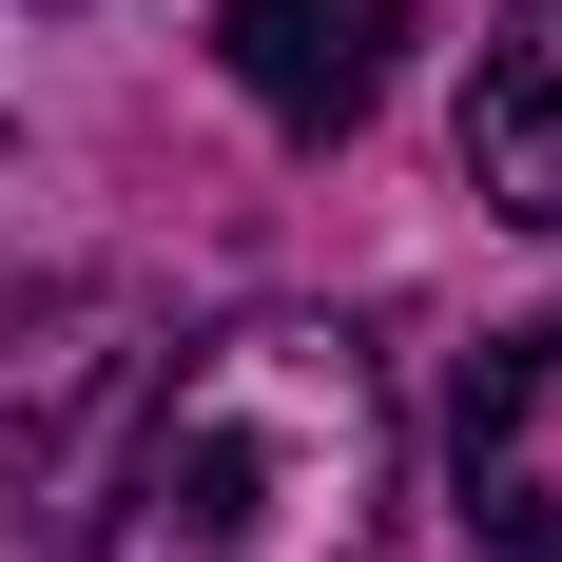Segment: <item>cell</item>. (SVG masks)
Instances as JSON below:
<instances>
[{"label":"cell","mask_w":562,"mask_h":562,"mask_svg":"<svg viewBox=\"0 0 562 562\" xmlns=\"http://www.w3.org/2000/svg\"><path fill=\"white\" fill-rule=\"evenodd\" d=\"M389 505H407L389 349L349 311H233L136 407L98 562H389Z\"/></svg>","instance_id":"obj_1"},{"label":"cell","mask_w":562,"mask_h":562,"mask_svg":"<svg viewBox=\"0 0 562 562\" xmlns=\"http://www.w3.org/2000/svg\"><path fill=\"white\" fill-rule=\"evenodd\" d=\"M389 40H407V0H214V58L272 136H349L389 98Z\"/></svg>","instance_id":"obj_4"},{"label":"cell","mask_w":562,"mask_h":562,"mask_svg":"<svg viewBox=\"0 0 562 562\" xmlns=\"http://www.w3.org/2000/svg\"><path fill=\"white\" fill-rule=\"evenodd\" d=\"M447 505L485 562H562V311L465 349V407H447Z\"/></svg>","instance_id":"obj_3"},{"label":"cell","mask_w":562,"mask_h":562,"mask_svg":"<svg viewBox=\"0 0 562 562\" xmlns=\"http://www.w3.org/2000/svg\"><path fill=\"white\" fill-rule=\"evenodd\" d=\"M465 194L562 233V0H505L485 58H465Z\"/></svg>","instance_id":"obj_5"},{"label":"cell","mask_w":562,"mask_h":562,"mask_svg":"<svg viewBox=\"0 0 562 562\" xmlns=\"http://www.w3.org/2000/svg\"><path fill=\"white\" fill-rule=\"evenodd\" d=\"M116 369H136V291L116 272H0V543L58 505V465L116 407Z\"/></svg>","instance_id":"obj_2"}]
</instances>
